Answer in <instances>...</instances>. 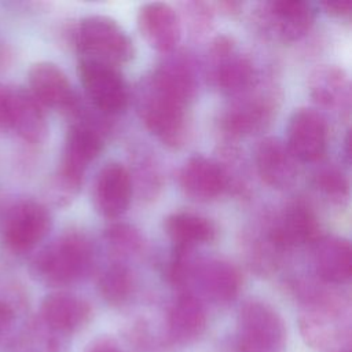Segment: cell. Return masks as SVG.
I'll list each match as a JSON object with an SVG mask.
<instances>
[{
	"mask_svg": "<svg viewBox=\"0 0 352 352\" xmlns=\"http://www.w3.org/2000/svg\"><path fill=\"white\" fill-rule=\"evenodd\" d=\"M94 248L78 230H67L41 249L30 263L36 279L48 286H69L82 279L92 268Z\"/></svg>",
	"mask_w": 352,
	"mask_h": 352,
	"instance_id": "1",
	"label": "cell"
},
{
	"mask_svg": "<svg viewBox=\"0 0 352 352\" xmlns=\"http://www.w3.org/2000/svg\"><path fill=\"white\" fill-rule=\"evenodd\" d=\"M103 128L89 122L73 121L69 126L52 183L54 199L58 204H67L78 192L88 165L103 148Z\"/></svg>",
	"mask_w": 352,
	"mask_h": 352,
	"instance_id": "2",
	"label": "cell"
},
{
	"mask_svg": "<svg viewBox=\"0 0 352 352\" xmlns=\"http://www.w3.org/2000/svg\"><path fill=\"white\" fill-rule=\"evenodd\" d=\"M188 106L153 82L148 76L139 87V116L146 128L166 147L180 148L188 140Z\"/></svg>",
	"mask_w": 352,
	"mask_h": 352,
	"instance_id": "3",
	"label": "cell"
},
{
	"mask_svg": "<svg viewBox=\"0 0 352 352\" xmlns=\"http://www.w3.org/2000/svg\"><path fill=\"white\" fill-rule=\"evenodd\" d=\"M74 44L80 59L120 66L133 58V43L113 18L91 15L82 18L74 29Z\"/></svg>",
	"mask_w": 352,
	"mask_h": 352,
	"instance_id": "4",
	"label": "cell"
},
{
	"mask_svg": "<svg viewBox=\"0 0 352 352\" xmlns=\"http://www.w3.org/2000/svg\"><path fill=\"white\" fill-rule=\"evenodd\" d=\"M286 326L278 311L265 301L250 298L238 314V346L241 352H282Z\"/></svg>",
	"mask_w": 352,
	"mask_h": 352,
	"instance_id": "5",
	"label": "cell"
},
{
	"mask_svg": "<svg viewBox=\"0 0 352 352\" xmlns=\"http://www.w3.org/2000/svg\"><path fill=\"white\" fill-rule=\"evenodd\" d=\"M298 324L305 342L318 352H352L348 302L307 307Z\"/></svg>",
	"mask_w": 352,
	"mask_h": 352,
	"instance_id": "6",
	"label": "cell"
},
{
	"mask_svg": "<svg viewBox=\"0 0 352 352\" xmlns=\"http://www.w3.org/2000/svg\"><path fill=\"white\" fill-rule=\"evenodd\" d=\"M208 78L232 98L249 91L257 82L252 60L238 51L235 40L228 34L216 36L209 44Z\"/></svg>",
	"mask_w": 352,
	"mask_h": 352,
	"instance_id": "7",
	"label": "cell"
},
{
	"mask_svg": "<svg viewBox=\"0 0 352 352\" xmlns=\"http://www.w3.org/2000/svg\"><path fill=\"white\" fill-rule=\"evenodd\" d=\"M278 109L275 88H263L257 82L234 98L220 116V128L231 138L258 133L270 126Z\"/></svg>",
	"mask_w": 352,
	"mask_h": 352,
	"instance_id": "8",
	"label": "cell"
},
{
	"mask_svg": "<svg viewBox=\"0 0 352 352\" xmlns=\"http://www.w3.org/2000/svg\"><path fill=\"white\" fill-rule=\"evenodd\" d=\"M51 213L34 199H19L4 212L0 234L6 248L16 254L34 249L50 232Z\"/></svg>",
	"mask_w": 352,
	"mask_h": 352,
	"instance_id": "9",
	"label": "cell"
},
{
	"mask_svg": "<svg viewBox=\"0 0 352 352\" xmlns=\"http://www.w3.org/2000/svg\"><path fill=\"white\" fill-rule=\"evenodd\" d=\"M315 7L301 0H274L257 6L254 16L260 29L282 43L302 38L315 22Z\"/></svg>",
	"mask_w": 352,
	"mask_h": 352,
	"instance_id": "10",
	"label": "cell"
},
{
	"mask_svg": "<svg viewBox=\"0 0 352 352\" xmlns=\"http://www.w3.org/2000/svg\"><path fill=\"white\" fill-rule=\"evenodd\" d=\"M78 74L94 109L102 114H118L125 110L129 94L117 67L96 60L80 59Z\"/></svg>",
	"mask_w": 352,
	"mask_h": 352,
	"instance_id": "11",
	"label": "cell"
},
{
	"mask_svg": "<svg viewBox=\"0 0 352 352\" xmlns=\"http://www.w3.org/2000/svg\"><path fill=\"white\" fill-rule=\"evenodd\" d=\"M241 287L242 275L235 264L220 257H198L186 293L197 290L214 304H227L236 298Z\"/></svg>",
	"mask_w": 352,
	"mask_h": 352,
	"instance_id": "12",
	"label": "cell"
},
{
	"mask_svg": "<svg viewBox=\"0 0 352 352\" xmlns=\"http://www.w3.org/2000/svg\"><path fill=\"white\" fill-rule=\"evenodd\" d=\"M267 231L280 252L314 243L320 236V224L314 209L296 201L286 205L267 224Z\"/></svg>",
	"mask_w": 352,
	"mask_h": 352,
	"instance_id": "13",
	"label": "cell"
},
{
	"mask_svg": "<svg viewBox=\"0 0 352 352\" xmlns=\"http://www.w3.org/2000/svg\"><path fill=\"white\" fill-rule=\"evenodd\" d=\"M285 143L298 161L315 162L320 160L327 144V122L324 117L315 109H297L289 120L287 140Z\"/></svg>",
	"mask_w": 352,
	"mask_h": 352,
	"instance_id": "14",
	"label": "cell"
},
{
	"mask_svg": "<svg viewBox=\"0 0 352 352\" xmlns=\"http://www.w3.org/2000/svg\"><path fill=\"white\" fill-rule=\"evenodd\" d=\"M92 316L91 304L72 293L55 292L44 297L40 305V320L50 334L70 336L81 330Z\"/></svg>",
	"mask_w": 352,
	"mask_h": 352,
	"instance_id": "15",
	"label": "cell"
},
{
	"mask_svg": "<svg viewBox=\"0 0 352 352\" xmlns=\"http://www.w3.org/2000/svg\"><path fill=\"white\" fill-rule=\"evenodd\" d=\"M132 192L129 170L120 162H109L98 172L94 183L95 209L107 219L120 217L128 209Z\"/></svg>",
	"mask_w": 352,
	"mask_h": 352,
	"instance_id": "16",
	"label": "cell"
},
{
	"mask_svg": "<svg viewBox=\"0 0 352 352\" xmlns=\"http://www.w3.org/2000/svg\"><path fill=\"white\" fill-rule=\"evenodd\" d=\"M28 80L29 92L43 107L58 109L67 114L78 99L67 76L55 63H34L29 70Z\"/></svg>",
	"mask_w": 352,
	"mask_h": 352,
	"instance_id": "17",
	"label": "cell"
},
{
	"mask_svg": "<svg viewBox=\"0 0 352 352\" xmlns=\"http://www.w3.org/2000/svg\"><path fill=\"white\" fill-rule=\"evenodd\" d=\"M254 164L260 179L272 188H287L298 176L296 157L283 140L274 136L258 142L254 151Z\"/></svg>",
	"mask_w": 352,
	"mask_h": 352,
	"instance_id": "18",
	"label": "cell"
},
{
	"mask_svg": "<svg viewBox=\"0 0 352 352\" xmlns=\"http://www.w3.org/2000/svg\"><path fill=\"white\" fill-rule=\"evenodd\" d=\"M138 28L146 43L160 51L170 52L180 40V18L166 3H147L139 8Z\"/></svg>",
	"mask_w": 352,
	"mask_h": 352,
	"instance_id": "19",
	"label": "cell"
},
{
	"mask_svg": "<svg viewBox=\"0 0 352 352\" xmlns=\"http://www.w3.org/2000/svg\"><path fill=\"white\" fill-rule=\"evenodd\" d=\"M177 182L182 191L198 202L212 201L227 188L224 173L217 161L204 155L190 157L179 169Z\"/></svg>",
	"mask_w": 352,
	"mask_h": 352,
	"instance_id": "20",
	"label": "cell"
},
{
	"mask_svg": "<svg viewBox=\"0 0 352 352\" xmlns=\"http://www.w3.org/2000/svg\"><path fill=\"white\" fill-rule=\"evenodd\" d=\"M312 100L324 107L348 114L351 109V80L348 73L336 65L318 66L308 78Z\"/></svg>",
	"mask_w": 352,
	"mask_h": 352,
	"instance_id": "21",
	"label": "cell"
},
{
	"mask_svg": "<svg viewBox=\"0 0 352 352\" xmlns=\"http://www.w3.org/2000/svg\"><path fill=\"white\" fill-rule=\"evenodd\" d=\"M314 267L322 282L341 285L352 274V250L346 238L323 235L314 242Z\"/></svg>",
	"mask_w": 352,
	"mask_h": 352,
	"instance_id": "22",
	"label": "cell"
},
{
	"mask_svg": "<svg viewBox=\"0 0 352 352\" xmlns=\"http://www.w3.org/2000/svg\"><path fill=\"white\" fill-rule=\"evenodd\" d=\"M168 334L177 344L195 341L206 329L208 316L202 300L192 293H180L168 311Z\"/></svg>",
	"mask_w": 352,
	"mask_h": 352,
	"instance_id": "23",
	"label": "cell"
},
{
	"mask_svg": "<svg viewBox=\"0 0 352 352\" xmlns=\"http://www.w3.org/2000/svg\"><path fill=\"white\" fill-rule=\"evenodd\" d=\"M164 231L175 246L191 249L213 242L217 235V228L210 219L191 212H175L166 216Z\"/></svg>",
	"mask_w": 352,
	"mask_h": 352,
	"instance_id": "24",
	"label": "cell"
},
{
	"mask_svg": "<svg viewBox=\"0 0 352 352\" xmlns=\"http://www.w3.org/2000/svg\"><path fill=\"white\" fill-rule=\"evenodd\" d=\"M11 129L30 144L41 143L47 135L44 107L25 88L14 91V111Z\"/></svg>",
	"mask_w": 352,
	"mask_h": 352,
	"instance_id": "25",
	"label": "cell"
},
{
	"mask_svg": "<svg viewBox=\"0 0 352 352\" xmlns=\"http://www.w3.org/2000/svg\"><path fill=\"white\" fill-rule=\"evenodd\" d=\"M135 289V278L132 271L120 261L109 264L99 276L98 290L102 298L114 307L125 304Z\"/></svg>",
	"mask_w": 352,
	"mask_h": 352,
	"instance_id": "26",
	"label": "cell"
},
{
	"mask_svg": "<svg viewBox=\"0 0 352 352\" xmlns=\"http://www.w3.org/2000/svg\"><path fill=\"white\" fill-rule=\"evenodd\" d=\"M246 256L250 268L260 275H270L276 270L280 250L271 239L267 226L260 231L253 232L246 241Z\"/></svg>",
	"mask_w": 352,
	"mask_h": 352,
	"instance_id": "27",
	"label": "cell"
},
{
	"mask_svg": "<svg viewBox=\"0 0 352 352\" xmlns=\"http://www.w3.org/2000/svg\"><path fill=\"white\" fill-rule=\"evenodd\" d=\"M104 242L118 258L135 257L144 249V239L139 230L126 223H114L104 230Z\"/></svg>",
	"mask_w": 352,
	"mask_h": 352,
	"instance_id": "28",
	"label": "cell"
},
{
	"mask_svg": "<svg viewBox=\"0 0 352 352\" xmlns=\"http://www.w3.org/2000/svg\"><path fill=\"white\" fill-rule=\"evenodd\" d=\"M314 187L333 204L342 205L349 195V182L345 173L334 166H323L318 169L312 179Z\"/></svg>",
	"mask_w": 352,
	"mask_h": 352,
	"instance_id": "29",
	"label": "cell"
},
{
	"mask_svg": "<svg viewBox=\"0 0 352 352\" xmlns=\"http://www.w3.org/2000/svg\"><path fill=\"white\" fill-rule=\"evenodd\" d=\"M182 15L186 21V25L192 36H204L213 26L214 8L212 3L208 1H184L180 3Z\"/></svg>",
	"mask_w": 352,
	"mask_h": 352,
	"instance_id": "30",
	"label": "cell"
},
{
	"mask_svg": "<svg viewBox=\"0 0 352 352\" xmlns=\"http://www.w3.org/2000/svg\"><path fill=\"white\" fill-rule=\"evenodd\" d=\"M139 170L136 173L138 176V183H139V188L143 190L146 194L150 191V194L155 195V191L160 188L161 182H160V172L155 166V164H153L148 160H143V162L139 164Z\"/></svg>",
	"mask_w": 352,
	"mask_h": 352,
	"instance_id": "31",
	"label": "cell"
},
{
	"mask_svg": "<svg viewBox=\"0 0 352 352\" xmlns=\"http://www.w3.org/2000/svg\"><path fill=\"white\" fill-rule=\"evenodd\" d=\"M15 88L0 82V131L11 129Z\"/></svg>",
	"mask_w": 352,
	"mask_h": 352,
	"instance_id": "32",
	"label": "cell"
},
{
	"mask_svg": "<svg viewBox=\"0 0 352 352\" xmlns=\"http://www.w3.org/2000/svg\"><path fill=\"white\" fill-rule=\"evenodd\" d=\"M322 7L324 11L336 18H349L352 14V1L351 0H336V1H323Z\"/></svg>",
	"mask_w": 352,
	"mask_h": 352,
	"instance_id": "33",
	"label": "cell"
},
{
	"mask_svg": "<svg viewBox=\"0 0 352 352\" xmlns=\"http://www.w3.org/2000/svg\"><path fill=\"white\" fill-rule=\"evenodd\" d=\"M14 319H15V311L12 305L0 300V338L11 327Z\"/></svg>",
	"mask_w": 352,
	"mask_h": 352,
	"instance_id": "34",
	"label": "cell"
},
{
	"mask_svg": "<svg viewBox=\"0 0 352 352\" xmlns=\"http://www.w3.org/2000/svg\"><path fill=\"white\" fill-rule=\"evenodd\" d=\"M84 352H122L118 345L110 340V338H98L94 342H91L89 345H87Z\"/></svg>",
	"mask_w": 352,
	"mask_h": 352,
	"instance_id": "35",
	"label": "cell"
},
{
	"mask_svg": "<svg viewBox=\"0 0 352 352\" xmlns=\"http://www.w3.org/2000/svg\"><path fill=\"white\" fill-rule=\"evenodd\" d=\"M214 11H219L224 15H230L234 16L236 14L241 12V8L243 7V4L241 1H234V0H226V1H216L212 3Z\"/></svg>",
	"mask_w": 352,
	"mask_h": 352,
	"instance_id": "36",
	"label": "cell"
},
{
	"mask_svg": "<svg viewBox=\"0 0 352 352\" xmlns=\"http://www.w3.org/2000/svg\"><path fill=\"white\" fill-rule=\"evenodd\" d=\"M8 59H10L8 48H7V45L0 40V69H3V67L8 63Z\"/></svg>",
	"mask_w": 352,
	"mask_h": 352,
	"instance_id": "37",
	"label": "cell"
},
{
	"mask_svg": "<svg viewBox=\"0 0 352 352\" xmlns=\"http://www.w3.org/2000/svg\"><path fill=\"white\" fill-rule=\"evenodd\" d=\"M344 144H345V158H346V162L349 164V160H351V150H349V146H351V138H349V131L345 136V140H344Z\"/></svg>",
	"mask_w": 352,
	"mask_h": 352,
	"instance_id": "38",
	"label": "cell"
}]
</instances>
